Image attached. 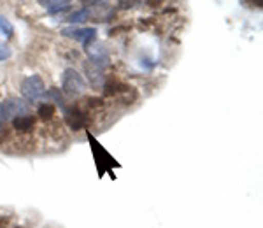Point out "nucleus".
Listing matches in <instances>:
<instances>
[{
  "label": "nucleus",
  "mask_w": 263,
  "mask_h": 228,
  "mask_svg": "<svg viewBox=\"0 0 263 228\" xmlns=\"http://www.w3.org/2000/svg\"><path fill=\"white\" fill-rule=\"evenodd\" d=\"M86 91L83 75L74 69H65L62 74V93L69 99H78Z\"/></svg>",
  "instance_id": "obj_1"
},
{
  "label": "nucleus",
  "mask_w": 263,
  "mask_h": 228,
  "mask_svg": "<svg viewBox=\"0 0 263 228\" xmlns=\"http://www.w3.org/2000/svg\"><path fill=\"white\" fill-rule=\"evenodd\" d=\"M46 93V88H44V81H42L41 75L33 74L28 75L23 83H21V95L28 100V102H35V100L42 99Z\"/></svg>",
  "instance_id": "obj_2"
},
{
  "label": "nucleus",
  "mask_w": 263,
  "mask_h": 228,
  "mask_svg": "<svg viewBox=\"0 0 263 228\" xmlns=\"http://www.w3.org/2000/svg\"><path fill=\"white\" fill-rule=\"evenodd\" d=\"M62 35L70 37L74 41H79L81 44L86 48V46L93 44V41L97 39V28H78V27H69V28H63Z\"/></svg>",
  "instance_id": "obj_3"
},
{
  "label": "nucleus",
  "mask_w": 263,
  "mask_h": 228,
  "mask_svg": "<svg viewBox=\"0 0 263 228\" xmlns=\"http://www.w3.org/2000/svg\"><path fill=\"white\" fill-rule=\"evenodd\" d=\"M86 53L90 58V63L95 67H99L100 70H104L105 67H109V51L100 44H90L86 46Z\"/></svg>",
  "instance_id": "obj_4"
},
{
  "label": "nucleus",
  "mask_w": 263,
  "mask_h": 228,
  "mask_svg": "<svg viewBox=\"0 0 263 228\" xmlns=\"http://www.w3.org/2000/svg\"><path fill=\"white\" fill-rule=\"evenodd\" d=\"M4 107V112H6V118L7 120H14L18 116H25V114L30 112V107L25 100L21 99H9L6 102H0Z\"/></svg>",
  "instance_id": "obj_5"
},
{
  "label": "nucleus",
  "mask_w": 263,
  "mask_h": 228,
  "mask_svg": "<svg viewBox=\"0 0 263 228\" xmlns=\"http://www.w3.org/2000/svg\"><path fill=\"white\" fill-rule=\"evenodd\" d=\"M63 116H65L67 125H69L72 130H81L88 123L86 114H84L81 109H78V107H72V109L67 107V111L63 112Z\"/></svg>",
  "instance_id": "obj_6"
},
{
  "label": "nucleus",
  "mask_w": 263,
  "mask_h": 228,
  "mask_svg": "<svg viewBox=\"0 0 263 228\" xmlns=\"http://www.w3.org/2000/svg\"><path fill=\"white\" fill-rule=\"evenodd\" d=\"M84 72L88 75V81L91 83V86L95 88H102L104 86V72L99 69V67H95L93 63H84Z\"/></svg>",
  "instance_id": "obj_7"
},
{
  "label": "nucleus",
  "mask_w": 263,
  "mask_h": 228,
  "mask_svg": "<svg viewBox=\"0 0 263 228\" xmlns=\"http://www.w3.org/2000/svg\"><path fill=\"white\" fill-rule=\"evenodd\" d=\"M42 6L46 7V11L49 14H60V12H65V11H70L72 4L69 0H48V2H41Z\"/></svg>",
  "instance_id": "obj_8"
},
{
  "label": "nucleus",
  "mask_w": 263,
  "mask_h": 228,
  "mask_svg": "<svg viewBox=\"0 0 263 228\" xmlns=\"http://www.w3.org/2000/svg\"><path fill=\"white\" fill-rule=\"evenodd\" d=\"M33 125H35V118L32 114H25V116H18L12 120V126L18 132H28V130L33 128Z\"/></svg>",
  "instance_id": "obj_9"
},
{
  "label": "nucleus",
  "mask_w": 263,
  "mask_h": 228,
  "mask_svg": "<svg viewBox=\"0 0 263 228\" xmlns=\"http://www.w3.org/2000/svg\"><path fill=\"white\" fill-rule=\"evenodd\" d=\"M102 88H104V95L105 97H112L116 93H121V91L128 90V86L120 83V81H107V83H104V86H102Z\"/></svg>",
  "instance_id": "obj_10"
},
{
  "label": "nucleus",
  "mask_w": 263,
  "mask_h": 228,
  "mask_svg": "<svg viewBox=\"0 0 263 228\" xmlns=\"http://www.w3.org/2000/svg\"><path fill=\"white\" fill-rule=\"evenodd\" d=\"M90 16H91V11L88 9V7H84V9L76 11V12H72L70 16H67L65 21H69V23H81V21L88 20Z\"/></svg>",
  "instance_id": "obj_11"
},
{
  "label": "nucleus",
  "mask_w": 263,
  "mask_h": 228,
  "mask_svg": "<svg viewBox=\"0 0 263 228\" xmlns=\"http://www.w3.org/2000/svg\"><path fill=\"white\" fill-rule=\"evenodd\" d=\"M54 112H57V109H54V105L49 102L42 104L41 107L37 109V116H39L41 120H51V118L54 116Z\"/></svg>",
  "instance_id": "obj_12"
},
{
  "label": "nucleus",
  "mask_w": 263,
  "mask_h": 228,
  "mask_svg": "<svg viewBox=\"0 0 263 228\" xmlns=\"http://www.w3.org/2000/svg\"><path fill=\"white\" fill-rule=\"evenodd\" d=\"M0 32L6 37H12V33H14V27H12V23L6 16H0Z\"/></svg>",
  "instance_id": "obj_13"
},
{
  "label": "nucleus",
  "mask_w": 263,
  "mask_h": 228,
  "mask_svg": "<svg viewBox=\"0 0 263 228\" xmlns=\"http://www.w3.org/2000/svg\"><path fill=\"white\" fill-rule=\"evenodd\" d=\"M11 48L6 44V42H2L0 41V62H4V60H7V58H11Z\"/></svg>",
  "instance_id": "obj_14"
},
{
  "label": "nucleus",
  "mask_w": 263,
  "mask_h": 228,
  "mask_svg": "<svg viewBox=\"0 0 263 228\" xmlns=\"http://www.w3.org/2000/svg\"><path fill=\"white\" fill-rule=\"evenodd\" d=\"M6 121H7L6 112H4V107H2V104H0V134L4 132V126H6Z\"/></svg>",
  "instance_id": "obj_15"
}]
</instances>
